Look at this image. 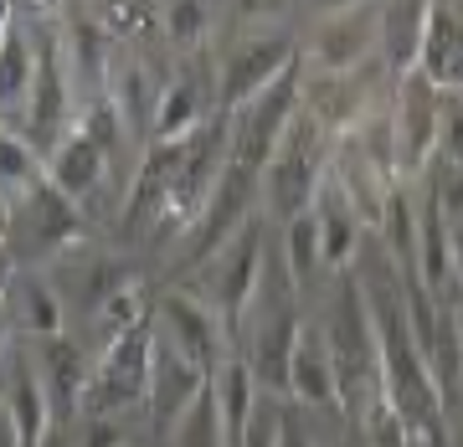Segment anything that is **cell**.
Here are the masks:
<instances>
[{
  "mask_svg": "<svg viewBox=\"0 0 463 447\" xmlns=\"http://www.w3.org/2000/svg\"><path fill=\"white\" fill-rule=\"evenodd\" d=\"M325 340H330V360H335V381H340V406L361 412L371 406L381 391V340H376V314L371 298L361 288V273L335 283L330 293V314H325Z\"/></svg>",
  "mask_w": 463,
  "mask_h": 447,
  "instance_id": "6da1fadb",
  "label": "cell"
},
{
  "mask_svg": "<svg viewBox=\"0 0 463 447\" xmlns=\"http://www.w3.org/2000/svg\"><path fill=\"white\" fill-rule=\"evenodd\" d=\"M330 149H335L330 129H325L309 108H298L294 124H288V134L279 139V149H273V160H268V170H263L268 211L279 216L283 227L315 206L319 185H325V175H330Z\"/></svg>",
  "mask_w": 463,
  "mask_h": 447,
  "instance_id": "7a4b0ae2",
  "label": "cell"
},
{
  "mask_svg": "<svg viewBox=\"0 0 463 447\" xmlns=\"http://www.w3.org/2000/svg\"><path fill=\"white\" fill-rule=\"evenodd\" d=\"M88 211L72 196H62L52 181L32 185L26 196H16V221H11V242L21 267H52L62 252L88 242Z\"/></svg>",
  "mask_w": 463,
  "mask_h": 447,
  "instance_id": "3957f363",
  "label": "cell"
},
{
  "mask_svg": "<svg viewBox=\"0 0 463 447\" xmlns=\"http://www.w3.org/2000/svg\"><path fill=\"white\" fill-rule=\"evenodd\" d=\"M149 360H155V314L139 319L134 330L114 334V340L99 349L93 376H88V391H83V412H93V416L145 412Z\"/></svg>",
  "mask_w": 463,
  "mask_h": 447,
  "instance_id": "277c9868",
  "label": "cell"
},
{
  "mask_svg": "<svg viewBox=\"0 0 463 447\" xmlns=\"http://www.w3.org/2000/svg\"><path fill=\"white\" fill-rule=\"evenodd\" d=\"M263 247H268L263 242V216H252L248 227L216 252L212 263L196 267V278H201L196 298L222 319L227 340H242V319H248L252 293H258V278H263V257H268Z\"/></svg>",
  "mask_w": 463,
  "mask_h": 447,
  "instance_id": "5b68a950",
  "label": "cell"
},
{
  "mask_svg": "<svg viewBox=\"0 0 463 447\" xmlns=\"http://www.w3.org/2000/svg\"><path fill=\"white\" fill-rule=\"evenodd\" d=\"M21 118H26V139H32V149L42 160L78 124V83L67 72V51H62V32L57 26L36 32V78H32V98H26Z\"/></svg>",
  "mask_w": 463,
  "mask_h": 447,
  "instance_id": "8992f818",
  "label": "cell"
},
{
  "mask_svg": "<svg viewBox=\"0 0 463 447\" xmlns=\"http://www.w3.org/2000/svg\"><path fill=\"white\" fill-rule=\"evenodd\" d=\"M298 108H304V57L283 72L279 83H268L258 98L232 114V165L263 175Z\"/></svg>",
  "mask_w": 463,
  "mask_h": 447,
  "instance_id": "52a82bcc",
  "label": "cell"
},
{
  "mask_svg": "<svg viewBox=\"0 0 463 447\" xmlns=\"http://www.w3.org/2000/svg\"><path fill=\"white\" fill-rule=\"evenodd\" d=\"M258 200H263V175L227 165V175L216 181L212 200L201 206V216L181 232L185 242H181V257H175V267H181V273H196L201 263H212L216 252L227 247L232 237H237V232L252 221V206H258Z\"/></svg>",
  "mask_w": 463,
  "mask_h": 447,
  "instance_id": "ba28073f",
  "label": "cell"
},
{
  "mask_svg": "<svg viewBox=\"0 0 463 447\" xmlns=\"http://www.w3.org/2000/svg\"><path fill=\"white\" fill-rule=\"evenodd\" d=\"M392 129H397V165L402 181H422L428 165L438 160V134H443V88L428 72H407L397 78V98H392Z\"/></svg>",
  "mask_w": 463,
  "mask_h": 447,
  "instance_id": "9c48e42d",
  "label": "cell"
},
{
  "mask_svg": "<svg viewBox=\"0 0 463 447\" xmlns=\"http://www.w3.org/2000/svg\"><path fill=\"white\" fill-rule=\"evenodd\" d=\"M298 62V47L288 32H258L242 36L222 62V83H216V103L222 114H237L242 103H252L268 83H279L283 72Z\"/></svg>",
  "mask_w": 463,
  "mask_h": 447,
  "instance_id": "30bf717a",
  "label": "cell"
},
{
  "mask_svg": "<svg viewBox=\"0 0 463 447\" xmlns=\"http://www.w3.org/2000/svg\"><path fill=\"white\" fill-rule=\"evenodd\" d=\"M155 334L175 345L185 360H196L206 376H216V365L227 360V330H222V319L201 303L196 293H185V288H165V293L155 298Z\"/></svg>",
  "mask_w": 463,
  "mask_h": 447,
  "instance_id": "8fae6325",
  "label": "cell"
},
{
  "mask_svg": "<svg viewBox=\"0 0 463 447\" xmlns=\"http://www.w3.org/2000/svg\"><path fill=\"white\" fill-rule=\"evenodd\" d=\"M376 51H381V0H361V5H345V11L319 21L309 67L315 72H361Z\"/></svg>",
  "mask_w": 463,
  "mask_h": 447,
  "instance_id": "7c38bea8",
  "label": "cell"
},
{
  "mask_svg": "<svg viewBox=\"0 0 463 447\" xmlns=\"http://www.w3.org/2000/svg\"><path fill=\"white\" fill-rule=\"evenodd\" d=\"M206 370H201L196 360H185L175 345H165L160 334H155V360H149V396H145V412H149V427L165 437L175 422H181V412L191 406V401L206 391Z\"/></svg>",
  "mask_w": 463,
  "mask_h": 447,
  "instance_id": "4fadbf2b",
  "label": "cell"
},
{
  "mask_svg": "<svg viewBox=\"0 0 463 447\" xmlns=\"http://www.w3.org/2000/svg\"><path fill=\"white\" fill-rule=\"evenodd\" d=\"M57 32H62V51H67V72H72V83H78V98L83 103H99L103 88H109V26H103L88 5H67L62 21H57Z\"/></svg>",
  "mask_w": 463,
  "mask_h": 447,
  "instance_id": "5bb4252c",
  "label": "cell"
},
{
  "mask_svg": "<svg viewBox=\"0 0 463 447\" xmlns=\"http://www.w3.org/2000/svg\"><path fill=\"white\" fill-rule=\"evenodd\" d=\"M36 370H42V386H47L52 422L72 427L83 416V391H88V376H93V355L72 334H57L47 345H36Z\"/></svg>",
  "mask_w": 463,
  "mask_h": 447,
  "instance_id": "9a60e30c",
  "label": "cell"
},
{
  "mask_svg": "<svg viewBox=\"0 0 463 447\" xmlns=\"http://www.w3.org/2000/svg\"><path fill=\"white\" fill-rule=\"evenodd\" d=\"M114 160H118V154H109V149H103L83 124H72V129L62 134V144L47 154V181L57 185L62 196H72L78 206H88V200L109 185Z\"/></svg>",
  "mask_w": 463,
  "mask_h": 447,
  "instance_id": "2e32d148",
  "label": "cell"
},
{
  "mask_svg": "<svg viewBox=\"0 0 463 447\" xmlns=\"http://www.w3.org/2000/svg\"><path fill=\"white\" fill-rule=\"evenodd\" d=\"M212 114H222L212 88V67L206 62H185L175 72V83H165L160 93V108H155V134L149 144H165V139H185L191 129H201Z\"/></svg>",
  "mask_w": 463,
  "mask_h": 447,
  "instance_id": "e0dca14e",
  "label": "cell"
},
{
  "mask_svg": "<svg viewBox=\"0 0 463 447\" xmlns=\"http://www.w3.org/2000/svg\"><path fill=\"white\" fill-rule=\"evenodd\" d=\"M160 93H165V83H155V72H149L134 51H129V57H114L103 98H109V108L118 114V124H124V134L134 139V149H139V154L149 149V134H155V108H160Z\"/></svg>",
  "mask_w": 463,
  "mask_h": 447,
  "instance_id": "ac0fdd59",
  "label": "cell"
},
{
  "mask_svg": "<svg viewBox=\"0 0 463 447\" xmlns=\"http://www.w3.org/2000/svg\"><path fill=\"white\" fill-rule=\"evenodd\" d=\"M288 396L298 406H309V412H335L340 406V381H335L325 319L298 324V345H294V360H288Z\"/></svg>",
  "mask_w": 463,
  "mask_h": 447,
  "instance_id": "d6986e66",
  "label": "cell"
},
{
  "mask_svg": "<svg viewBox=\"0 0 463 447\" xmlns=\"http://www.w3.org/2000/svg\"><path fill=\"white\" fill-rule=\"evenodd\" d=\"M11 298V319H16V330L32 340V345H47L57 334H67V303L57 293V278H52L47 267H16V278L5 288Z\"/></svg>",
  "mask_w": 463,
  "mask_h": 447,
  "instance_id": "ffe728a7",
  "label": "cell"
},
{
  "mask_svg": "<svg viewBox=\"0 0 463 447\" xmlns=\"http://www.w3.org/2000/svg\"><path fill=\"white\" fill-rule=\"evenodd\" d=\"M309 211H315V221H319V257H325V273H345V267L355 263V252H361V232H365L361 211L350 206V196L340 191L335 175H325V185H319V196H315Z\"/></svg>",
  "mask_w": 463,
  "mask_h": 447,
  "instance_id": "44dd1931",
  "label": "cell"
},
{
  "mask_svg": "<svg viewBox=\"0 0 463 447\" xmlns=\"http://www.w3.org/2000/svg\"><path fill=\"white\" fill-rule=\"evenodd\" d=\"M417 72H428L443 93H463V5H453V0H432Z\"/></svg>",
  "mask_w": 463,
  "mask_h": 447,
  "instance_id": "7402d4cb",
  "label": "cell"
},
{
  "mask_svg": "<svg viewBox=\"0 0 463 447\" xmlns=\"http://www.w3.org/2000/svg\"><path fill=\"white\" fill-rule=\"evenodd\" d=\"M432 0H381V57L392 78H407L422 57Z\"/></svg>",
  "mask_w": 463,
  "mask_h": 447,
  "instance_id": "603a6c76",
  "label": "cell"
},
{
  "mask_svg": "<svg viewBox=\"0 0 463 447\" xmlns=\"http://www.w3.org/2000/svg\"><path fill=\"white\" fill-rule=\"evenodd\" d=\"M5 401H11V416H16V427H21V447H36L42 432L52 427V406H47V386H42V370H36L32 355H16L11 360Z\"/></svg>",
  "mask_w": 463,
  "mask_h": 447,
  "instance_id": "cb8c5ba5",
  "label": "cell"
},
{
  "mask_svg": "<svg viewBox=\"0 0 463 447\" xmlns=\"http://www.w3.org/2000/svg\"><path fill=\"white\" fill-rule=\"evenodd\" d=\"M36 78V32L32 26H11V36L0 42V114H26Z\"/></svg>",
  "mask_w": 463,
  "mask_h": 447,
  "instance_id": "d4e9b609",
  "label": "cell"
},
{
  "mask_svg": "<svg viewBox=\"0 0 463 447\" xmlns=\"http://www.w3.org/2000/svg\"><path fill=\"white\" fill-rule=\"evenodd\" d=\"M170 447H227V427H222V401H216V386L206 381L191 406L181 412V422L165 432Z\"/></svg>",
  "mask_w": 463,
  "mask_h": 447,
  "instance_id": "484cf974",
  "label": "cell"
},
{
  "mask_svg": "<svg viewBox=\"0 0 463 447\" xmlns=\"http://www.w3.org/2000/svg\"><path fill=\"white\" fill-rule=\"evenodd\" d=\"M47 181V160L32 149V139L16 129H5L0 124V191H11V196H26L32 185Z\"/></svg>",
  "mask_w": 463,
  "mask_h": 447,
  "instance_id": "4316f807",
  "label": "cell"
},
{
  "mask_svg": "<svg viewBox=\"0 0 463 447\" xmlns=\"http://www.w3.org/2000/svg\"><path fill=\"white\" fill-rule=\"evenodd\" d=\"M283 267H288V278H294L298 293H304V288L315 283V273L325 267V257H319V221H315V211L294 216V221L283 227Z\"/></svg>",
  "mask_w": 463,
  "mask_h": 447,
  "instance_id": "83f0119b",
  "label": "cell"
},
{
  "mask_svg": "<svg viewBox=\"0 0 463 447\" xmlns=\"http://www.w3.org/2000/svg\"><path fill=\"white\" fill-rule=\"evenodd\" d=\"M160 26H165L170 47L181 51V57H191V51L206 42V32H212V5H206V0H165Z\"/></svg>",
  "mask_w": 463,
  "mask_h": 447,
  "instance_id": "f1b7e54d",
  "label": "cell"
},
{
  "mask_svg": "<svg viewBox=\"0 0 463 447\" xmlns=\"http://www.w3.org/2000/svg\"><path fill=\"white\" fill-rule=\"evenodd\" d=\"M422 181H428V191H432V200H438V211H443L448 227H463V165L432 160Z\"/></svg>",
  "mask_w": 463,
  "mask_h": 447,
  "instance_id": "f546056e",
  "label": "cell"
},
{
  "mask_svg": "<svg viewBox=\"0 0 463 447\" xmlns=\"http://www.w3.org/2000/svg\"><path fill=\"white\" fill-rule=\"evenodd\" d=\"M129 442V416H93L83 412L72 422V447H124Z\"/></svg>",
  "mask_w": 463,
  "mask_h": 447,
  "instance_id": "4dcf8cb0",
  "label": "cell"
},
{
  "mask_svg": "<svg viewBox=\"0 0 463 447\" xmlns=\"http://www.w3.org/2000/svg\"><path fill=\"white\" fill-rule=\"evenodd\" d=\"M93 16L114 36H134L149 21V0H93Z\"/></svg>",
  "mask_w": 463,
  "mask_h": 447,
  "instance_id": "1f68e13d",
  "label": "cell"
},
{
  "mask_svg": "<svg viewBox=\"0 0 463 447\" xmlns=\"http://www.w3.org/2000/svg\"><path fill=\"white\" fill-rule=\"evenodd\" d=\"M438 160L463 165V93H443V134H438Z\"/></svg>",
  "mask_w": 463,
  "mask_h": 447,
  "instance_id": "d6a6232c",
  "label": "cell"
},
{
  "mask_svg": "<svg viewBox=\"0 0 463 447\" xmlns=\"http://www.w3.org/2000/svg\"><path fill=\"white\" fill-rule=\"evenodd\" d=\"M279 406L268 401V391L258 396V406H252L248 416V432H242V447H279Z\"/></svg>",
  "mask_w": 463,
  "mask_h": 447,
  "instance_id": "836d02e7",
  "label": "cell"
},
{
  "mask_svg": "<svg viewBox=\"0 0 463 447\" xmlns=\"http://www.w3.org/2000/svg\"><path fill=\"white\" fill-rule=\"evenodd\" d=\"M288 5L294 0H237V16L242 21H279V16H288Z\"/></svg>",
  "mask_w": 463,
  "mask_h": 447,
  "instance_id": "e575fe53",
  "label": "cell"
},
{
  "mask_svg": "<svg viewBox=\"0 0 463 447\" xmlns=\"http://www.w3.org/2000/svg\"><path fill=\"white\" fill-rule=\"evenodd\" d=\"M279 447H315V437L304 432V422H298L294 412L279 416Z\"/></svg>",
  "mask_w": 463,
  "mask_h": 447,
  "instance_id": "d590c367",
  "label": "cell"
},
{
  "mask_svg": "<svg viewBox=\"0 0 463 447\" xmlns=\"http://www.w3.org/2000/svg\"><path fill=\"white\" fill-rule=\"evenodd\" d=\"M0 447H21V427H16V416H11L5 391H0Z\"/></svg>",
  "mask_w": 463,
  "mask_h": 447,
  "instance_id": "8d00e7d4",
  "label": "cell"
},
{
  "mask_svg": "<svg viewBox=\"0 0 463 447\" xmlns=\"http://www.w3.org/2000/svg\"><path fill=\"white\" fill-rule=\"evenodd\" d=\"M11 340H16V319H11V298L0 293V360L11 355Z\"/></svg>",
  "mask_w": 463,
  "mask_h": 447,
  "instance_id": "74e56055",
  "label": "cell"
},
{
  "mask_svg": "<svg viewBox=\"0 0 463 447\" xmlns=\"http://www.w3.org/2000/svg\"><path fill=\"white\" fill-rule=\"evenodd\" d=\"M11 221H16V196L0 191V242H11Z\"/></svg>",
  "mask_w": 463,
  "mask_h": 447,
  "instance_id": "f35d334b",
  "label": "cell"
},
{
  "mask_svg": "<svg viewBox=\"0 0 463 447\" xmlns=\"http://www.w3.org/2000/svg\"><path fill=\"white\" fill-rule=\"evenodd\" d=\"M16 252L5 247V242H0V293H5V288H11V278H16Z\"/></svg>",
  "mask_w": 463,
  "mask_h": 447,
  "instance_id": "ab89813d",
  "label": "cell"
},
{
  "mask_svg": "<svg viewBox=\"0 0 463 447\" xmlns=\"http://www.w3.org/2000/svg\"><path fill=\"white\" fill-rule=\"evenodd\" d=\"M448 257H453V273L463 278V227H448Z\"/></svg>",
  "mask_w": 463,
  "mask_h": 447,
  "instance_id": "60d3db41",
  "label": "cell"
},
{
  "mask_svg": "<svg viewBox=\"0 0 463 447\" xmlns=\"http://www.w3.org/2000/svg\"><path fill=\"white\" fill-rule=\"evenodd\" d=\"M11 26H16V5H11V0H0V42L11 36Z\"/></svg>",
  "mask_w": 463,
  "mask_h": 447,
  "instance_id": "b9f144b4",
  "label": "cell"
},
{
  "mask_svg": "<svg viewBox=\"0 0 463 447\" xmlns=\"http://www.w3.org/2000/svg\"><path fill=\"white\" fill-rule=\"evenodd\" d=\"M345 5H361V0H315L319 16H335V11H345Z\"/></svg>",
  "mask_w": 463,
  "mask_h": 447,
  "instance_id": "7bdbcfd3",
  "label": "cell"
},
{
  "mask_svg": "<svg viewBox=\"0 0 463 447\" xmlns=\"http://www.w3.org/2000/svg\"><path fill=\"white\" fill-rule=\"evenodd\" d=\"M335 447H365V442H361V437H340Z\"/></svg>",
  "mask_w": 463,
  "mask_h": 447,
  "instance_id": "ee69618b",
  "label": "cell"
},
{
  "mask_svg": "<svg viewBox=\"0 0 463 447\" xmlns=\"http://www.w3.org/2000/svg\"><path fill=\"white\" fill-rule=\"evenodd\" d=\"M448 447H463V437H448Z\"/></svg>",
  "mask_w": 463,
  "mask_h": 447,
  "instance_id": "f6af8a7d",
  "label": "cell"
},
{
  "mask_svg": "<svg viewBox=\"0 0 463 447\" xmlns=\"http://www.w3.org/2000/svg\"><path fill=\"white\" fill-rule=\"evenodd\" d=\"M124 447H139V442H124Z\"/></svg>",
  "mask_w": 463,
  "mask_h": 447,
  "instance_id": "bcb514c9",
  "label": "cell"
}]
</instances>
